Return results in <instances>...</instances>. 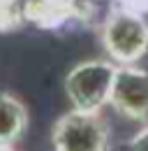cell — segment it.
Listing matches in <instances>:
<instances>
[{
	"label": "cell",
	"mask_w": 148,
	"mask_h": 151,
	"mask_svg": "<svg viewBox=\"0 0 148 151\" xmlns=\"http://www.w3.org/2000/svg\"><path fill=\"white\" fill-rule=\"evenodd\" d=\"M118 65L104 58H90L76 63L65 77V93L79 112H102L109 105L111 86Z\"/></svg>",
	"instance_id": "7a4b0ae2"
},
{
	"label": "cell",
	"mask_w": 148,
	"mask_h": 151,
	"mask_svg": "<svg viewBox=\"0 0 148 151\" xmlns=\"http://www.w3.org/2000/svg\"><path fill=\"white\" fill-rule=\"evenodd\" d=\"M109 105L113 112L137 123H148V70L141 65H118Z\"/></svg>",
	"instance_id": "277c9868"
},
{
	"label": "cell",
	"mask_w": 148,
	"mask_h": 151,
	"mask_svg": "<svg viewBox=\"0 0 148 151\" xmlns=\"http://www.w3.org/2000/svg\"><path fill=\"white\" fill-rule=\"evenodd\" d=\"M30 114L26 102L9 91H0V144L14 147L28 130Z\"/></svg>",
	"instance_id": "5b68a950"
},
{
	"label": "cell",
	"mask_w": 148,
	"mask_h": 151,
	"mask_svg": "<svg viewBox=\"0 0 148 151\" xmlns=\"http://www.w3.org/2000/svg\"><path fill=\"white\" fill-rule=\"evenodd\" d=\"M130 151H148V123H144L141 130L132 137V142H130Z\"/></svg>",
	"instance_id": "8992f818"
},
{
	"label": "cell",
	"mask_w": 148,
	"mask_h": 151,
	"mask_svg": "<svg viewBox=\"0 0 148 151\" xmlns=\"http://www.w3.org/2000/svg\"><path fill=\"white\" fill-rule=\"evenodd\" d=\"M0 151H16V149H14V147H2V144H0Z\"/></svg>",
	"instance_id": "52a82bcc"
},
{
	"label": "cell",
	"mask_w": 148,
	"mask_h": 151,
	"mask_svg": "<svg viewBox=\"0 0 148 151\" xmlns=\"http://www.w3.org/2000/svg\"><path fill=\"white\" fill-rule=\"evenodd\" d=\"M100 42L116 65H137L148 54V19L127 7H113L100 26Z\"/></svg>",
	"instance_id": "6da1fadb"
},
{
	"label": "cell",
	"mask_w": 148,
	"mask_h": 151,
	"mask_svg": "<svg viewBox=\"0 0 148 151\" xmlns=\"http://www.w3.org/2000/svg\"><path fill=\"white\" fill-rule=\"evenodd\" d=\"M53 151H111V128L102 112L60 114L51 126Z\"/></svg>",
	"instance_id": "3957f363"
}]
</instances>
